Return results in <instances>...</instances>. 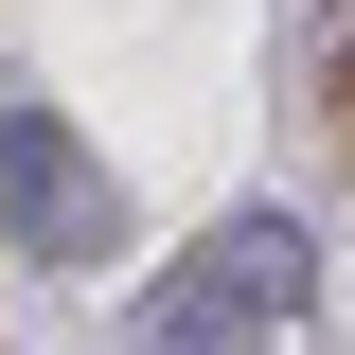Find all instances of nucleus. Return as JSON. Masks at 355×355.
Here are the masks:
<instances>
[{
	"label": "nucleus",
	"mask_w": 355,
	"mask_h": 355,
	"mask_svg": "<svg viewBox=\"0 0 355 355\" xmlns=\"http://www.w3.org/2000/svg\"><path fill=\"white\" fill-rule=\"evenodd\" d=\"M302 284H320L302 231H284V214H231L196 266L142 284V355H231V338H266V320H302Z\"/></svg>",
	"instance_id": "obj_1"
},
{
	"label": "nucleus",
	"mask_w": 355,
	"mask_h": 355,
	"mask_svg": "<svg viewBox=\"0 0 355 355\" xmlns=\"http://www.w3.org/2000/svg\"><path fill=\"white\" fill-rule=\"evenodd\" d=\"M0 231H18L36 266H107V249H125V178L89 160L36 89H0Z\"/></svg>",
	"instance_id": "obj_2"
}]
</instances>
